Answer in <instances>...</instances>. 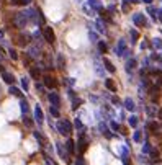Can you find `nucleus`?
<instances>
[{
	"mask_svg": "<svg viewBox=\"0 0 162 165\" xmlns=\"http://www.w3.org/2000/svg\"><path fill=\"white\" fill-rule=\"evenodd\" d=\"M72 128H74V124L67 119H61V121L56 123V129L59 131V134L65 136V138H69V134L72 132Z\"/></svg>",
	"mask_w": 162,
	"mask_h": 165,
	"instance_id": "1",
	"label": "nucleus"
},
{
	"mask_svg": "<svg viewBox=\"0 0 162 165\" xmlns=\"http://www.w3.org/2000/svg\"><path fill=\"white\" fill-rule=\"evenodd\" d=\"M28 23H30V20H28V16H26V12L15 13V16H13V25H15L16 28H25Z\"/></svg>",
	"mask_w": 162,
	"mask_h": 165,
	"instance_id": "2",
	"label": "nucleus"
},
{
	"mask_svg": "<svg viewBox=\"0 0 162 165\" xmlns=\"http://www.w3.org/2000/svg\"><path fill=\"white\" fill-rule=\"evenodd\" d=\"M41 33H43V38H44V39H46L49 44L54 43V39H56V34H54V31H53V28H51V26H46V25H44L43 30H41Z\"/></svg>",
	"mask_w": 162,
	"mask_h": 165,
	"instance_id": "3",
	"label": "nucleus"
},
{
	"mask_svg": "<svg viewBox=\"0 0 162 165\" xmlns=\"http://www.w3.org/2000/svg\"><path fill=\"white\" fill-rule=\"evenodd\" d=\"M43 83H44V87H48L49 90L57 88V80L54 79L53 75H44L43 77Z\"/></svg>",
	"mask_w": 162,
	"mask_h": 165,
	"instance_id": "4",
	"label": "nucleus"
},
{
	"mask_svg": "<svg viewBox=\"0 0 162 165\" xmlns=\"http://www.w3.org/2000/svg\"><path fill=\"white\" fill-rule=\"evenodd\" d=\"M133 23L136 25V26H146V16H144V13H134L133 15Z\"/></svg>",
	"mask_w": 162,
	"mask_h": 165,
	"instance_id": "5",
	"label": "nucleus"
},
{
	"mask_svg": "<svg viewBox=\"0 0 162 165\" xmlns=\"http://www.w3.org/2000/svg\"><path fill=\"white\" fill-rule=\"evenodd\" d=\"M28 57H31V59H38L41 56V49H39V46L38 44H33V46H30L28 48Z\"/></svg>",
	"mask_w": 162,
	"mask_h": 165,
	"instance_id": "6",
	"label": "nucleus"
},
{
	"mask_svg": "<svg viewBox=\"0 0 162 165\" xmlns=\"http://www.w3.org/2000/svg\"><path fill=\"white\" fill-rule=\"evenodd\" d=\"M48 100H49L51 106H57V108H59V105H61V98H59V95H57L56 92H51L49 95H48Z\"/></svg>",
	"mask_w": 162,
	"mask_h": 165,
	"instance_id": "7",
	"label": "nucleus"
},
{
	"mask_svg": "<svg viewBox=\"0 0 162 165\" xmlns=\"http://www.w3.org/2000/svg\"><path fill=\"white\" fill-rule=\"evenodd\" d=\"M56 150L57 154H59V157L64 160V162H69V157H67V150L64 149V146L61 142H56Z\"/></svg>",
	"mask_w": 162,
	"mask_h": 165,
	"instance_id": "8",
	"label": "nucleus"
},
{
	"mask_svg": "<svg viewBox=\"0 0 162 165\" xmlns=\"http://www.w3.org/2000/svg\"><path fill=\"white\" fill-rule=\"evenodd\" d=\"M43 119H44L43 110H41L39 105H36V106H34V121H36L38 124H43Z\"/></svg>",
	"mask_w": 162,
	"mask_h": 165,
	"instance_id": "9",
	"label": "nucleus"
},
{
	"mask_svg": "<svg viewBox=\"0 0 162 165\" xmlns=\"http://www.w3.org/2000/svg\"><path fill=\"white\" fill-rule=\"evenodd\" d=\"M126 51H128V49H126V41L121 38V39L118 41V44H116V54L123 57V54H125Z\"/></svg>",
	"mask_w": 162,
	"mask_h": 165,
	"instance_id": "10",
	"label": "nucleus"
},
{
	"mask_svg": "<svg viewBox=\"0 0 162 165\" xmlns=\"http://www.w3.org/2000/svg\"><path fill=\"white\" fill-rule=\"evenodd\" d=\"M77 146H79V152H85V150H87V147H88V141L84 138V134H80Z\"/></svg>",
	"mask_w": 162,
	"mask_h": 165,
	"instance_id": "11",
	"label": "nucleus"
},
{
	"mask_svg": "<svg viewBox=\"0 0 162 165\" xmlns=\"http://www.w3.org/2000/svg\"><path fill=\"white\" fill-rule=\"evenodd\" d=\"M31 34H20L18 36V44L20 46H28V43L31 41Z\"/></svg>",
	"mask_w": 162,
	"mask_h": 165,
	"instance_id": "12",
	"label": "nucleus"
},
{
	"mask_svg": "<svg viewBox=\"0 0 162 165\" xmlns=\"http://www.w3.org/2000/svg\"><path fill=\"white\" fill-rule=\"evenodd\" d=\"M2 79H3V82L5 83H8V85H13V82H15V77H13V74H10V72H2Z\"/></svg>",
	"mask_w": 162,
	"mask_h": 165,
	"instance_id": "13",
	"label": "nucleus"
},
{
	"mask_svg": "<svg viewBox=\"0 0 162 165\" xmlns=\"http://www.w3.org/2000/svg\"><path fill=\"white\" fill-rule=\"evenodd\" d=\"M103 65H105V71L106 72H110V74H115L116 72V69H115V65H113V62L110 61V59H103Z\"/></svg>",
	"mask_w": 162,
	"mask_h": 165,
	"instance_id": "14",
	"label": "nucleus"
},
{
	"mask_svg": "<svg viewBox=\"0 0 162 165\" xmlns=\"http://www.w3.org/2000/svg\"><path fill=\"white\" fill-rule=\"evenodd\" d=\"M30 75H31V79H34V80H39V79H43L41 77V67H31L30 69Z\"/></svg>",
	"mask_w": 162,
	"mask_h": 165,
	"instance_id": "15",
	"label": "nucleus"
},
{
	"mask_svg": "<svg viewBox=\"0 0 162 165\" xmlns=\"http://www.w3.org/2000/svg\"><path fill=\"white\" fill-rule=\"evenodd\" d=\"M20 110H22V114H23V116H26V114H28L30 106H28V101H26L25 98H22V100H20Z\"/></svg>",
	"mask_w": 162,
	"mask_h": 165,
	"instance_id": "16",
	"label": "nucleus"
},
{
	"mask_svg": "<svg viewBox=\"0 0 162 165\" xmlns=\"http://www.w3.org/2000/svg\"><path fill=\"white\" fill-rule=\"evenodd\" d=\"M88 5L92 7V10H97V12H102L103 10V5L100 0H88Z\"/></svg>",
	"mask_w": 162,
	"mask_h": 165,
	"instance_id": "17",
	"label": "nucleus"
},
{
	"mask_svg": "<svg viewBox=\"0 0 162 165\" xmlns=\"http://www.w3.org/2000/svg\"><path fill=\"white\" fill-rule=\"evenodd\" d=\"M65 150H67L69 154H74L75 152V142H74V139L69 138L67 141H65Z\"/></svg>",
	"mask_w": 162,
	"mask_h": 165,
	"instance_id": "18",
	"label": "nucleus"
},
{
	"mask_svg": "<svg viewBox=\"0 0 162 165\" xmlns=\"http://www.w3.org/2000/svg\"><path fill=\"white\" fill-rule=\"evenodd\" d=\"M56 64H57V67H59V69L65 67V59H64V56L61 54V52H57V56H56Z\"/></svg>",
	"mask_w": 162,
	"mask_h": 165,
	"instance_id": "19",
	"label": "nucleus"
},
{
	"mask_svg": "<svg viewBox=\"0 0 162 165\" xmlns=\"http://www.w3.org/2000/svg\"><path fill=\"white\" fill-rule=\"evenodd\" d=\"M137 65V62H136V59L134 57H131V59H128V62H126V71H128L129 74L133 72V69Z\"/></svg>",
	"mask_w": 162,
	"mask_h": 165,
	"instance_id": "20",
	"label": "nucleus"
},
{
	"mask_svg": "<svg viewBox=\"0 0 162 165\" xmlns=\"http://www.w3.org/2000/svg\"><path fill=\"white\" fill-rule=\"evenodd\" d=\"M33 136L36 138V141H38V144H39L41 147H44V142H46V139L43 138V134H41L39 131H33Z\"/></svg>",
	"mask_w": 162,
	"mask_h": 165,
	"instance_id": "21",
	"label": "nucleus"
},
{
	"mask_svg": "<svg viewBox=\"0 0 162 165\" xmlns=\"http://www.w3.org/2000/svg\"><path fill=\"white\" fill-rule=\"evenodd\" d=\"M105 87H106V90H110V92H113V93L116 92V85H115V82H113L111 79L105 80Z\"/></svg>",
	"mask_w": 162,
	"mask_h": 165,
	"instance_id": "22",
	"label": "nucleus"
},
{
	"mask_svg": "<svg viewBox=\"0 0 162 165\" xmlns=\"http://www.w3.org/2000/svg\"><path fill=\"white\" fill-rule=\"evenodd\" d=\"M8 93H10V95H13V97H20V98H22V90H20L18 87H13V85H10Z\"/></svg>",
	"mask_w": 162,
	"mask_h": 165,
	"instance_id": "23",
	"label": "nucleus"
},
{
	"mask_svg": "<svg viewBox=\"0 0 162 165\" xmlns=\"http://www.w3.org/2000/svg\"><path fill=\"white\" fill-rule=\"evenodd\" d=\"M125 108H126L128 111H134V108H136V106H134L133 98H126V100H125Z\"/></svg>",
	"mask_w": 162,
	"mask_h": 165,
	"instance_id": "24",
	"label": "nucleus"
},
{
	"mask_svg": "<svg viewBox=\"0 0 162 165\" xmlns=\"http://www.w3.org/2000/svg\"><path fill=\"white\" fill-rule=\"evenodd\" d=\"M98 128H100V131H102V134L105 136V138H113V136H111V132H108V128H106V126L103 124V123H100V124H98Z\"/></svg>",
	"mask_w": 162,
	"mask_h": 165,
	"instance_id": "25",
	"label": "nucleus"
},
{
	"mask_svg": "<svg viewBox=\"0 0 162 165\" xmlns=\"http://www.w3.org/2000/svg\"><path fill=\"white\" fill-rule=\"evenodd\" d=\"M74 128H77L79 131H84V132L87 131V128H85V126L82 124V121H80L79 118H75V121H74Z\"/></svg>",
	"mask_w": 162,
	"mask_h": 165,
	"instance_id": "26",
	"label": "nucleus"
},
{
	"mask_svg": "<svg viewBox=\"0 0 162 165\" xmlns=\"http://www.w3.org/2000/svg\"><path fill=\"white\" fill-rule=\"evenodd\" d=\"M80 105H82V100H80V98H72V110H79V106H80Z\"/></svg>",
	"mask_w": 162,
	"mask_h": 165,
	"instance_id": "27",
	"label": "nucleus"
},
{
	"mask_svg": "<svg viewBox=\"0 0 162 165\" xmlns=\"http://www.w3.org/2000/svg\"><path fill=\"white\" fill-rule=\"evenodd\" d=\"M49 113H51V116H53V118H59V116H61L59 108H57V106H51V108H49Z\"/></svg>",
	"mask_w": 162,
	"mask_h": 165,
	"instance_id": "28",
	"label": "nucleus"
},
{
	"mask_svg": "<svg viewBox=\"0 0 162 165\" xmlns=\"http://www.w3.org/2000/svg\"><path fill=\"white\" fill-rule=\"evenodd\" d=\"M97 46H98V51L102 52V54H105V52H108V48H106V44L103 43V41H98V43H97Z\"/></svg>",
	"mask_w": 162,
	"mask_h": 165,
	"instance_id": "29",
	"label": "nucleus"
},
{
	"mask_svg": "<svg viewBox=\"0 0 162 165\" xmlns=\"http://www.w3.org/2000/svg\"><path fill=\"white\" fill-rule=\"evenodd\" d=\"M133 141L139 144L141 141H143V132H141V131H137V129H136V132H134V136H133Z\"/></svg>",
	"mask_w": 162,
	"mask_h": 165,
	"instance_id": "30",
	"label": "nucleus"
},
{
	"mask_svg": "<svg viewBox=\"0 0 162 165\" xmlns=\"http://www.w3.org/2000/svg\"><path fill=\"white\" fill-rule=\"evenodd\" d=\"M22 87L25 92H28L30 90V82H28V77H22Z\"/></svg>",
	"mask_w": 162,
	"mask_h": 165,
	"instance_id": "31",
	"label": "nucleus"
},
{
	"mask_svg": "<svg viewBox=\"0 0 162 165\" xmlns=\"http://www.w3.org/2000/svg\"><path fill=\"white\" fill-rule=\"evenodd\" d=\"M128 152H129L128 147L123 146V147H121V160H128Z\"/></svg>",
	"mask_w": 162,
	"mask_h": 165,
	"instance_id": "32",
	"label": "nucleus"
},
{
	"mask_svg": "<svg viewBox=\"0 0 162 165\" xmlns=\"http://www.w3.org/2000/svg\"><path fill=\"white\" fill-rule=\"evenodd\" d=\"M95 26H97V30L100 31V33H105V28H103V22L102 20H97V22H95Z\"/></svg>",
	"mask_w": 162,
	"mask_h": 165,
	"instance_id": "33",
	"label": "nucleus"
},
{
	"mask_svg": "<svg viewBox=\"0 0 162 165\" xmlns=\"http://www.w3.org/2000/svg\"><path fill=\"white\" fill-rule=\"evenodd\" d=\"M129 36H131V41H133V43H136L137 38H139V34H137L136 30H131V31H129Z\"/></svg>",
	"mask_w": 162,
	"mask_h": 165,
	"instance_id": "34",
	"label": "nucleus"
},
{
	"mask_svg": "<svg viewBox=\"0 0 162 165\" xmlns=\"http://www.w3.org/2000/svg\"><path fill=\"white\" fill-rule=\"evenodd\" d=\"M137 123H139V121H137V116H134V114H133V116H129V126H131V128H136Z\"/></svg>",
	"mask_w": 162,
	"mask_h": 165,
	"instance_id": "35",
	"label": "nucleus"
},
{
	"mask_svg": "<svg viewBox=\"0 0 162 165\" xmlns=\"http://www.w3.org/2000/svg\"><path fill=\"white\" fill-rule=\"evenodd\" d=\"M146 113L149 114L151 118H156V110H154V106H151V105L146 108Z\"/></svg>",
	"mask_w": 162,
	"mask_h": 165,
	"instance_id": "36",
	"label": "nucleus"
},
{
	"mask_svg": "<svg viewBox=\"0 0 162 165\" xmlns=\"http://www.w3.org/2000/svg\"><path fill=\"white\" fill-rule=\"evenodd\" d=\"M23 123H25L26 128H31V126H33V119L30 116H23Z\"/></svg>",
	"mask_w": 162,
	"mask_h": 165,
	"instance_id": "37",
	"label": "nucleus"
},
{
	"mask_svg": "<svg viewBox=\"0 0 162 165\" xmlns=\"http://www.w3.org/2000/svg\"><path fill=\"white\" fill-rule=\"evenodd\" d=\"M95 72H97V74H98V75H100V77H103V75H105V72H103V69H102V65H100V64H98V62H95Z\"/></svg>",
	"mask_w": 162,
	"mask_h": 165,
	"instance_id": "38",
	"label": "nucleus"
},
{
	"mask_svg": "<svg viewBox=\"0 0 162 165\" xmlns=\"http://www.w3.org/2000/svg\"><path fill=\"white\" fill-rule=\"evenodd\" d=\"M8 54H10V57H12L13 61H18V54H16V51H15L13 48L8 49Z\"/></svg>",
	"mask_w": 162,
	"mask_h": 165,
	"instance_id": "39",
	"label": "nucleus"
},
{
	"mask_svg": "<svg viewBox=\"0 0 162 165\" xmlns=\"http://www.w3.org/2000/svg\"><path fill=\"white\" fill-rule=\"evenodd\" d=\"M147 128H151L154 132H159V124H157V123H149V124H147Z\"/></svg>",
	"mask_w": 162,
	"mask_h": 165,
	"instance_id": "40",
	"label": "nucleus"
},
{
	"mask_svg": "<svg viewBox=\"0 0 162 165\" xmlns=\"http://www.w3.org/2000/svg\"><path fill=\"white\" fill-rule=\"evenodd\" d=\"M147 13H149L152 18H156V13H157V10L154 8V7H147Z\"/></svg>",
	"mask_w": 162,
	"mask_h": 165,
	"instance_id": "41",
	"label": "nucleus"
},
{
	"mask_svg": "<svg viewBox=\"0 0 162 165\" xmlns=\"http://www.w3.org/2000/svg\"><path fill=\"white\" fill-rule=\"evenodd\" d=\"M110 128H111L113 131H120V124L116 121H110Z\"/></svg>",
	"mask_w": 162,
	"mask_h": 165,
	"instance_id": "42",
	"label": "nucleus"
},
{
	"mask_svg": "<svg viewBox=\"0 0 162 165\" xmlns=\"http://www.w3.org/2000/svg\"><path fill=\"white\" fill-rule=\"evenodd\" d=\"M151 150H152L151 144H149V142H146V144H144V149H143V152H144V154H147V152H151Z\"/></svg>",
	"mask_w": 162,
	"mask_h": 165,
	"instance_id": "43",
	"label": "nucleus"
},
{
	"mask_svg": "<svg viewBox=\"0 0 162 165\" xmlns=\"http://www.w3.org/2000/svg\"><path fill=\"white\" fill-rule=\"evenodd\" d=\"M90 39L94 41V43H98V34L94 33V31H90Z\"/></svg>",
	"mask_w": 162,
	"mask_h": 165,
	"instance_id": "44",
	"label": "nucleus"
},
{
	"mask_svg": "<svg viewBox=\"0 0 162 165\" xmlns=\"http://www.w3.org/2000/svg\"><path fill=\"white\" fill-rule=\"evenodd\" d=\"M82 8H84V12H85V15H94V13H92V8L88 5H84L82 7Z\"/></svg>",
	"mask_w": 162,
	"mask_h": 165,
	"instance_id": "45",
	"label": "nucleus"
},
{
	"mask_svg": "<svg viewBox=\"0 0 162 165\" xmlns=\"http://www.w3.org/2000/svg\"><path fill=\"white\" fill-rule=\"evenodd\" d=\"M67 95H69L71 98H77V95H75V92H74L72 88H69V90H67Z\"/></svg>",
	"mask_w": 162,
	"mask_h": 165,
	"instance_id": "46",
	"label": "nucleus"
},
{
	"mask_svg": "<svg viewBox=\"0 0 162 165\" xmlns=\"http://www.w3.org/2000/svg\"><path fill=\"white\" fill-rule=\"evenodd\" d=\"M36 90H38V92L41 93V92H43V90H44V85H43V83H38V82H36Z\"/></svg>",
	"mask_w": 162,
	"mask_h": 165,
	"instance_id": "47",
	"label": "nucleus"
},
{
	"mask_svg": "<svg viewBox=\"0 0 162 165\" xmlns=\"http://www.w3.org/2000/svg\"><path fill=\"white\" fill-rule=\"evenodd\" d=\"M151 154H152V159H157V157H159V152H157V150H151Z\"/></svg>",
	"mask_w": 162,
	"mask_h": 165,
	"instance_id": "48",
	"label": "nucleus"
},
{
	"mask_svg": "<svg viewBox=\"0 0 162 165\" xmlns=\"http://www.w3.org/2000/svg\"><path fill=\"white\" fill-rule=\"evenodd\" d=\"M111 101H113V103H115V105H120V100H118V98H116V97H111Z\"/></svg>",
	"mask_w": 162,
	"mask_h": 165,
	"instance_id": "49",
	"label": "nucleus"
},
{
	"mask_svg": "<svg viewBox=\"0 0 162 165\" xmlns=\"http://www.w3.org/2000/svg\"><path fill=\"white\" fill-rule=\"evenodd\" d=\"M67 83H69V85H74L75 80H74V79H69V80H67Z\"/></svg>",
	"mask_w": 162,
	"mask_h": 165,
	"instance_id": "50",
	"label": "nucleus"
},
{
	"mask_svg": "<svg viewBox=\"0 0 162 165\" xmlns=\"http://www.w3.org/2000/svg\"><path fill=\"white\" fill-rule=\"evenodd\" d=\"M77 165H85L84 162H82V159H80V157H79V159H77Z\"/></svg>",
	"mask_w": 162,
	"mask_h": 165,
	"instance_id": "51",
	"label": "nucleus"
},
{
	"mask_svg": "<svg viewBox=\"0 0 162 165\" xmlns=\"http://www.w3.org/2000/svg\"><path fill=\"white\" fill-rule=\"evenodd\" d=\"M141 48H143V49L147 48V43H146V41H144V43H141Z\"/></svg>",
	"mask_w": 162,
	"mask_h": 165,
	"instance_id": "52",
	"label": "nucleus"
},
{
	"mask_svg": "<svg viewBox=\"0 0 162 165\" xmlns=\"http://www.w3.org/2000/svg\"><path fill=\"white\" fill-rule=\"evenodd\" d=\"M157 83H159V85H162V74L159 75V80H157Z\"/></svg>",
	"mask_w": 162,
	"mask_h": 165,
	"instance_id": "53",
	"label": "nucleus"
},
{
	"mask_svg": "<svg viewBox=\"0 0 162 165\" xmlns=\"http://www.w3.org/2000/svg\"><path fill=\"white\" fill-rule=\"evenodd\" d=\"M141 2H144V3H147V5H149V3L152 2V0H141Z\"/></svg>",
	"mask_w": 162,
	"mask_h": 165,
	"instance_id": "54",
	"label": "nucleus"
},
{
	"mask_svg": "<svg viewBox=\"0 0 162 165\" xmlns=\"http://www.w3.org/2000/svg\"><path fill=\"white\" fill-rule=\"evenodd\" d=\"M128 2H129V3H137L139 0H128Z\"/></svg>",
	"mask_w": 162,
	"mask_h": 165,
	"instance_id": "55",
	"label": "nucleus"
},
{
	"mask_svg": "<svg viewBox=\"0 0 162 165\" xmlns=\"http://www.w3.org/2000/svg\"><path fill=\"white\" fill-rule=\"evenodd\" d=\"M31 0H23V5H26V3H30Z\"/></svg>",
	"mask_w": 162,
	"mask_h": 165,
	"instance_id": "56",
	"label": "nucleus"
},
{
	"mask_svg": "<svg viewBox=\"0 0 162 165\" xmlns=\"http://www.w3.org/2000/svg\"><path fill=\"white\" fill-rule=\"evenodd\" d=\"M0 72H5V71H3V67H2V64H0Z\"/></svg>",
	"mask_w": 162,
	"mask_h": 165,
	"instance_id": "57",
	"label": "nucleus"
},
{
	"mask_svg": "<svg viewBox=\"0 0 162 165\" xmlns=\"http://www.w3.org/2000/svg\"><path fill=\"white\" fill-rule=\"evenodd\" d=\"M159 18H161V22H162V12H161V15H159Z\"/></svg>",
	"mask_w": 162,
	"mask_h": 165,
	"instance_id": "58",
	"label": "nucleus"
},
{
	"mask_svg": "<svg viewBox=\"0 0 162 165\" xmlns=\"http://www.w3.org/2000/svg\"><path fill=\"white\" fill-rule=\"evenodd\" d=\"M159 116H162V110H161V111H159Z\"/></svg>",
	"mask_w": 162,
	"mask_h": 165,
	"instance_id": "59",
	"label": "nucleus"
}]
</instances>
